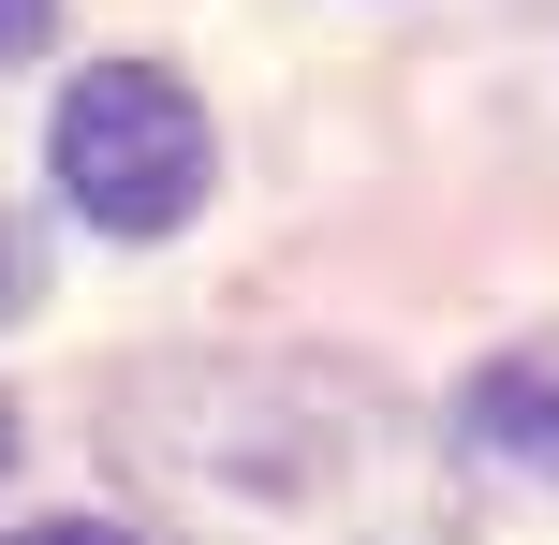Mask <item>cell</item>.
Segmentation results:
<instances>
[{
	"label": "cell",
	"mask_w": 559,
	"mask_h": 545,
	"mask_svg": "<svg viewBox=\"0 0 559 545\" xmlns=\"http://www.w3.org/2000/svg\"><path fill=\"white\" fill-rule=\"evenodd\" d=\"M147 458L251 545H456V487L397 428V399L309 354L147 383Z\"/></svg>",
	"instance_id": "6da1fadb"
},
{
	"label": "cell",
	"mask_w": 559,
	"mask_h": 545,
	"mask_svg": "<svg viewBox=\"0 0 559 545\" xmlns=\"http://www.w3.org/2000/svg\"><path fill=\"white\" fill-rule=\"evenodd\" d=\"M59 192L104 236H177L206 206V104L163 59H88L59 88Z\"/></svg>",
	"instance_id": "7a4b0ae2"
},
{
	"label": "cell",
	"mask_w": 559,
	"mask_h": 545,
	"mask_svg": "<svg viewBox=\"0 0 559 545\" xmlns=\"http://www.w3.org/2000/svg\"><path fill=\"white\" fill-rule=\"evenodd\" d=\"M456 458L559 487V354H486V369L456 383Z\"/></svg>",
	"instance_id": "3957f363"
},
{
	"label": "cell",
	"mask_w": 559,
	"mask_h": 545,
	"mask_svg": "<svg viewBox=\"0 0 559 545\" xmlns=\"http://www.w3.org/2000/svg\"><path fill=\"white\" fill-rule=\"evenodd\" d=\"M0 545H133L118 517H29V531H0Z\"/></svg>",
	"instance_id": "277c9868"
},
{
	"label": "cell",
	"mask_w": 559,
	"mask_h": 545,
	"mask_svg": "<svg viewBox=\"0 0 559 545\" xmlns=\"http://www.w3.org/2000/svg\"><path fill=\"white\" fill-rule=\"evenodd\" d=\"M45 15H59V0H0V59H29V45H45Z\"/></svg>",
	"instance_id": "5b68a950"
},
{
	"label": "cell",
	"mask_w": 559,
	"mask_h": 545,
	"mask_svg": "<svg viewBox=\"0 0 559 545\" xmlns=\"http://www.w3.org/2000/svg\"><path fill=\"white\" fill-rule=\"evenodd\" d=\"M0 458H15V399H0Z\"/></svg>",
	"instance_id": "8992f818"
}]
</instances>
